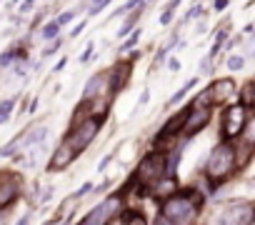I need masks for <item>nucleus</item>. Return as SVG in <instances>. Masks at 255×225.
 <instances>
[{"mask_svg":"<svg viewBox=\"0 0 255 225\" xmlns=\"http://www.w3.org/2000/svg\"><path fill=\"white\" fill-rule=\"evenodd\" d=\"M200 203H203V198L198 195V190H183L163 203V208H160L163 220L165 223H190V220H195Z\"/></svg>","mask_w":255,"mask_h":225,"instance_id":"1","label":"nucleus"},{"mask_svg":"<svg viewBox=\"0 0 255 225\" xmlns=\"http://www.w3.org/2000/svg\"><path fill=\"white\" fill-rule=\"evenodd\" d=\"M235 168V148L230 143H220L213 153H210V160H208V175L213 180H223L233 173Z\"/></svg>","mask_w":255,"mask_h":225,"instance_id":"2","label":"nucleus"},{"mask_svg":"<svg viewBox=\"0 0 255 225\" xmlns=\"http://www.w3.org/2000/svg\"><path fill=\"white\" fill-rule=\"evenodd\" d=\"M165 175V158L160 153H150L143 158V163L138 165V173H135V183L140 188H153L160 178Z\"/></svg>","mask_w":255,"mask_h":225,"instance_id":"3","label":"nucleus"},{"mask_svg":"<svg viewBox=\"0 0 255 225\" xmlns=\"http://www.w3.org/2000/svg\"><path fill=\"white\" fill-rule=\"evenodd\" d=\"M98 128H100V120H98V118H88V120H83V123L65 138V143H68L75 153H80V150H85L88 143L98 135Z\"/></svg>","mask_w":255,"mask_h":225,"instance_id":"4","label":"nucleus"},{"mask_svg":"<svg viewBox=\"0 0 255 225\" xmlns=\"http://www.w3.org/2000/svg\"><path fill=\"white\" fill-rule=\"evenodd\" d=\"M210 120V110H208V105H188V115H185V120H183V128H180V133L183 135H195V133H200L203 128H205V123Z\"/></svg>","mask_w":255,"mask_h":225,"instance_id":"5","label":"nucleus"},{"mask_svg":"<svg viewBox=\"0 0 255 225\" xmlns=\"http://www.w3.org/2000/svg\"><path fill=\"white\" fill-rule=\"evenodd\" d=\"M245 123H248V108L245 105H235L225 112V120H223V135L228 140L233 138H240V133L245 130Z\"/></svg>","mask_w":255,"mask_h":225,"instance_id":"6","label":"nucleus"},{"mask_svg":"<svg viewBox=\"0 0 255 225\" xmlns=\"http://www.w3.org/2000/svg\"><path fill=\"white\" fill-rule=\"evenodd\" d=\"M118 210H120V195H110V198L103 200L98 208H93L90 215L83 218V223H85V225H93V223H108Z\"/></svg>","mask_w":255,"mask_h":225,"instance_id":"7","label":"nucleus"},{"mask_svg":"<svg viewBox=\"0 0 255 225\" xmlns=\"http://www.w3.org/2000/svg\"><path fill=\"white\" fill-rule=\"evenodd\" d=\"M98 95H110V78H108V73H100V75L90 78L88 85H85V93H83L85 100H93Z\"/></svg>","mask_w":255,"mask_h":225,"instance_id":"8","label":"nucleus"},{"mask_svg":"<svg viewBox=\"0 0 255 225\" xmlns=\"http://www.w3.org/2000/svg\"><path fill=\"white\" fill-rule=\"evenodd\" d=\"M75 158H78V153H75L68 143H63V145L55 150V155H53V160H50V165H48V168H50V170H65Z\"/></svg>","mask_w":255,"mask_h":225,"instance_id":"9","label":"nucleus"},{"mask_svg":"<svg viewBox=\"0 0 255 225\" xmlns=\"http://www.w3.org/2000/svg\"><path fill=\"white\" fill-rule=\"evenodd\" d=\"M235 93V83L230 78H220L210 85V95H213V103H220V100H228L230 95Z\"/></svg>","mask_w":255,"mask_h":225,"instance_id":"10","label":"nucleus"},{"mask_svg":"<svg viewBox=\"0 0 255 225\" xmlns=\"http://www.w3.org/2000/svg\"><path fill=\"white\" fill-rule=\"evenodd\" d=\"M18 183H13V180H8V183H3L0 185V210L3 208H8L10 203H15L18 200Z\"/></svg>","mask_w":255,"mask_h":225,"instance_id":"11","label":"nucleus"},{"mask_svg":"<svg viewBox=\"0 0 255 225\" xmlns=\"http://www.w3.org/2000/svg\"><path fill=\"white\" fill-rule=\"evenodd\" d=\"M240 100H243L240 105H245L248 110L255 105V98H253V83H248V85L243 88V93H240Z\"/></svg>","mask_w":255,"mask_h":225,"instance_id":"12","label":"nucleus"},{"mask_svg":"<svg viewBox=\"0 0 255 225\" xmlns=\"http://www.w3.org/2000/svg\"><path fill=\"white\" fill-rule=\"evenodd\" d=\"M58 33H60V25H58V20H53V23H48L45 28H43V38L45 40H53V38H58Z\"/></svg>","mask_w":255,"mask_h":225,"instance_id":"13","label":"nucleus"},{"mask_svg":"<svg viewBox=\"0 0 255 225\" xmlns=\"http://www.w3.org/2000/svg\"><path fill=\"white\" fill-rule=\"evenodd\" d=\"M10 110H13V100H3V103H0V125L8 123V118H10Z\"/></svg>","mask_w":255,"mask_h":225,"instance_id":"14","label":"nucleus"},{"mask_svg":"<svg viewBox=\"0 0 255 225\" xmlns=\"http://www.w3.org/2000/svg\"><path fill=\"white\" fill-rule=\"evenodd\" d=\"M178 3H180V0H170V3H168V8H165V13L160 15V23H163V25H168V23L173 20V10L178 8Z\"/></svg>","mask_w":255,"mask_h":225,"instance_id":"15","label":"nucleus"},{"mask_svg":"<svg viewBox=\"0 0 255 225\" xmlns=\"http://www.w3.org/2000/svg\"><path fill=\"white\" fill-rule=\"evenodd\" d=\"M193 85H195V78H193V80H188V83H185V85H183V88H180V90H178V93L170 98V105H173V103H178V100H183V95H185V93H188Z\"/></svg>","mask_w":255,"mask_h":225,"instance_id":"16","label":"nucleus"},{"mask_svg":"<svg viewBox=\"0 0 255 225\" xmlns=\"http://www.w3.org/2000/svg\"><path fill=\"white\" fill-rule=\"evenodd\" d=\"M138 15H140V13H135L133 18H128V20H125V25H123V28H120V33H118L120 38H123V35H128V33H130V28L135 25V20H138Z\"/></svg>","mask_w":255,"mask_h":225,"instance_id":"17","label":"nucleus"},{"mask_svg":"<svg viewBox=\"0 0 255 225\" xmlns=\"http://www.w3.org/2000/svg\"><path fill=\"white\" fill-rule=\"evenodd\" d=\"M243 65H245V60H243L240 55H233V58L228 60V68H230V70H243Z\"/></svg>","mask_w":255,"mask_h":225,"instance_id":"18","label":"nucleus"},{"mask_svg":"<svg viewBox=\"0 0 255 225\" xmlns=\"http://www.w3.org/2000/svg\"><path fill=\"white\" fill-rule=\"evenodd\" d=\"M140 3H143V0H128V3H125V5H123V8L115 13V15H125L128 10H130V8H135V5H140Z\"/></svg>","mask_w":255,"mask_h":225,"instance_id":"19","label":"nucleus"},{"mask_svg":"<svg viewBox=\"0 0 255 225\" xmlns=\"http://www.w3.org/2000/svg\"><path fill=\"white\" fill-rule=\"evenodd\" d=\"M138 38H140V30H135V35H130V38H128V40L123 43V50H130V48H135Z\"/></svg>","mask_w":255,"mask_h":225,"instance_id":"20","label":"nucleus"},{"mask_svg":"<svg viewBox=\"0 0 255 225\" xmlns=\"http://www.w3.org/2000/svg\"><path fill=\"white\" fill-rule=\"evenodd\" d=\"M120 223H145V218L143 215H123Z\"/></svg>","mask_w":255,"mask_h":225,"instance_id":"21","label":"nucleus"},{"mask_svg":"<svg viewBox=\"0 0 255 225\" xmlns=\"http://www.w3.org/2000/svg\"><path fill=\"white\" fill-rule=\"evenodd\" d=\"M108 3H110V0H98V3H95V5L90 8V15H95V13H100V10H103V8H105Z\"/></svg>","mask_w":255,"mask_h":225,"instance_id":"22","label":"nucleus"},{"mask_svg":"<svg viewBox=\"0 0 255 225\" xmlns=\"http://www.w3.org/2000/svg\"><path fill=\"white\" fill-rule=\"evenodd\" d=\"M68 20H73V10H68V13H63V15H60V20H58V25H65Z\"/></svg>","mask_w":255,"mask_h":225,"instance_id":"23","label":"nucleus"},{"mask_svg":"<svg viewBox=\"0 0 255 225\" xmlns=\"http://www.w3.org/2000/svg\"><path fill=\"white\" fill-rule=\"evenodd\" d=\"M90 188H93V185H90V183H85V185H83V188H80V190L75 193V198H83V195H85V193H88Z\"/></svg>","mask_w":255,"mask_h":225,"instance_id":"24","label":"nucleus"},{"mask_svg":"<svg viewBox=\"0 0 255 225\" xmlns=\"http://www.w3.org/2000/svg\"><path fill=\"white\" fill-rule=\"evenodd\" d=\"M90 53H93V45H88V50L83 53V58H80V60H83V63H88V60H90Z\"/></svg>","mask_w":255,"mask_h":225,"instance_id":"25","label":"nucleus"},{"mask_svg":"<svg viewBox=\"0 0 255 225\" xmlns=\"http://www.w3.org/2000/svg\"><path fill=\"white\" fill-rule=\"evenodd\" d=\"M83 28H85V20H83V23H78V25H75V30H73V38H75V35H80V30H83Z\"/></svg>","mask_w":255,"mask_h":225,"instance_id":"26","label":"nucleus"},{"mask_svg":"<svg viewBox=\"0 0 255 225\" xmlns=\"http://www.w3.org/2000/svg\"><path fill=\"white\" fill-rule=\"evenodd\" d=\"M228 5V0H215V10H223Z\"/></svg>","mask_w":255,"mask_h":225,"instance_id":"27","label":"nucleus"},{"mask_svg":"<svg viewBox=\"0 0 255 225\" xmlns=\"http://www.w3.org/2000/svg\"><path fill=\"white\" fill-rule=\"evenodd\" d=\"M178 68H180V63H178V60L173 58V60H170V70H178Z\"/></svg>","mask_w":255,"mask_h":225,"instance_id":"28","label":"nucleus"},{"mask_svg":"<svg viewBox=\"0 0 255 225\" xmlns=\"http://www.w3.org/2000/svg\"><path fill=\"white\" fill-rule=\"evenodd\" d=\"M110 160H113V155H108V158H103V163H100V170H103V168H105V165H108Z\"/></svg>","mask_w":255,"mask_h":225,"instance_id":"29","label":"nucleus"},{"mask_svg":"<svg viewBox=\"0 0 255 225\" xmlns=\"http://www.w3.org/2000/svg\"><path fill=\"white\" fill-rule=\"evenodd\" d=\"M15 3H20V0H15Z\"/></svg>","mask_w":255,"mask_h":225,"instance_id":"30","label":"nucleus"}]
</instances>
